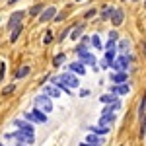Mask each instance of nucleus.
<instances>
[{
	"instance_id": "1",
	"label": "nucleus",
	"mask_w": 146,
	"mask_h": 146,
	"mask_svg": "<svg viewBox=\"0 0 146 146\" xmlns=\"http://www.w3.org/2000/svg\"><path fill=\"white\" fill-rule=\"evenodd\" d=\"M4 138H14V140H18V142H22V144H25V146H29V144H33V142H35V136L33 135H27V133H23V131L4 135Z\"/></svg>"
},
{
	"instance_id": "2",
	"label": "nucleus",
	"mask_w": 146,
	"mask_h": 146,
	"mask_svg": "<svg viewBox=\"0 0 146 146\" xmlns=\"http://www.w3.org/2000/svg\"><path fill=\"white\" fill-rule=\"evenodd\" d=\"M23 16H25V12H22V10L14 12V14L10 16V20H8V29H10V31H14V29H16L18 25H22Z\"/></svg>"
},
{
	"instance_id": "3",
	"label": "nucleus",
	"mask_w": 146,
	"mask_h": 146,
	"mask_svg": "<svg viewBox=\"0 0 146 146\" xmlns=\"http://www.w3.org/2000/svg\"><path fill=\"white\" fill-rule=\"evenodd\" d=\"M35 105H39V107H41L43 111H47V113L53 111V103H51V98H49V96H45V94L35 98Z\"/></svg>"
},
{
	"instance_id": "4",
	"label": "nucleus",
	"mask_w": 146,
	"mask_h": 146,
	"mask_svg": "<svg viewBox=\"0 0 146 146\" xmlns=\"http://www.w3.org/2000/svg\"><path fill=\"white\" fill-rule=\"evenodd\" d=\"M58 80L66 86V88H78V78H76V74H60Z\"/></svg>"
},
{
	"instance_id": "5",
	"label": "nucleus",
	"mask_w": 146,
	"mask_h": 146,
	"mask_svg": "<svg viewBox=\"0 0 146 146\" xmlns=\"http://www.w3.org/2000/svg\"><path fill=\"white\" fill-rule=\"evenodd\" d=\"M25 117H27L29 121H35V123H45V121H47V115H45L43 111H41L39 107H33V111H31V113H27Z\"/></svg>"
},
{
	"instance_id": "6",
	"label": "nucleus",
	"mask_w": 146,
	"mask_h": 146,
	"mask_svg": "<svg viewBox=\"0 0 146 146\" xmlns=\"http://www.w3.org/2000/svg\"><path fill=\"white\" fill-rule=\"evenodd\" d=\"M55 18H56V8H55V6H49V8H45V10L41 12L39 22L47 23V22H51V20H55Z\"/></svg>"
},
{
	"instance_id": "7",
	"label": "nucleus",
	"mask_w": 146,
	"mask_h": 146,
	"mask_svg": "<svg viewBox=\"0 0 146 146\" xmlns=\"http://www.w3.org/2000/svg\"><path fill=\"white\" fill-rule=\"evenodd\" d=\"M129 58L125 55H121V56H117V60H115V64H113V68L117 70V72H127V68H129Z\"/></svg>"
},
{
	"instance_id": "8",
	"label": "nucleus",
	"mask_w": 146,
	"mask_h": 146,
	"mask_svg": "<svg viewBox=\"0 0 146 146\" xmlns=\"http://www.w3.org/2000/svg\"><path fill=\"white\" fill-rule=\"evenodd\" d=\"M14 125H16V127H18V131H23V133H27V135H33V136H35L33 125L25 123V121H14Z\"/></svg>"
},
{
	"instance_id": "9",
	"label": "nucleus",
	"mask_w": 146,
	"mask_h": 146,
	"mask_svg": "<svg viewBox=\"0 0 146 146\" xmlns=\"http://www.w3.org/2000/svg\"><path fill=\"white\" fill-rule=\"evenodd\" d=\"M123 20H125V14H123V10H119V8H117V10L113 12V16H111V23L115 25V27H119V25L123 23Z\"/></svg>"
},
{
	"instance_id": "10",
	"label": "nucleus",
	"mask_w": 146,
	"mask_h": 146,
	"mask_svg": "<svg viewBox=\"0 0 146 146\" xmlns=\"http://www.w3.org/2000/svg\"><path fill=\"white\" fill-rule=\"evenodd\" d=\"M80 62H82V64H94V66H96V56L92 55V53H88V51H86V53H80Z\"/></svg>"
},
{
	"instance_id": "11",
	"label": "nucleus",
	"mask_w": 146,
	"mask_h": 146,
	"mask_svg": "<svg viewBox=\"0 0 146 146\" xmlns=\"http://www.w3.org/2000/svg\"><path fill=\"white\" fill-rule=\"evenodd\" d=\"M109 131H111V127H100V125L90 127V133H92V135H96V136H103V135H107Z\"/></svg>"
},
{
	"instance_id": "12",
	"label": "nucleus",
	"mask_w": 146,
	"mask_h": 146,
	"mask_svg": "<svg viewBox=\"0 0 146 146\" xmlns=\"http://www.w3.org/2000/svg\"><path fill=\"white\" fill-rule=\"evenodd\" d=\"M111 90H113V94L125 96V94H129V92H131V88H129V84H115Z\"/></svg>"
},
{
	"instance_id": "13",
	"label": "nucleus",
	"mask_w": 146,
	"mask_h": 146,
	"mask_svg": "<svg viewBox=\"0 0 146 146\" xmlns=\"http://www.w3.org/2000/svg\"><path fill=\"white\" fill-rule=\"evenodd\" d=\"M113 121H115V115L109 113V115H101V119L98 121V123H100V127H111Z\"/></svg>"
},
{
	"instance_id": "14",
	"label": "nucleus",
	"mask_w": 146,
	"mask_h": 146,
	"mask_svg": "<svg viewBox=\"0 0 146 146\" xmlns=\"http://www.w3.org/2000/svg\"><path fill=\"white\" fill-rule=\"evenodd\" d=\"M111 82L113 84H127V72H115V74H111Z\"/></svg>"
},
{
	"instance_id": "15",
	"label": "nucleus",
	"mask_w": 146,
	"mask_h": 146,
	"mask_svg": "<svg viewBox=\"0 0 146 146\" xmlns=\"http://www.w3.org/2000/svg\"><path fill=\"white\" fill-rule=\"evenodd\" d=\"M43 92H45V96H49V98H58L60 96V90L55 88V86H45Z\"/></svg>"
},
{
	"instance_id": "16",
	"label": "nucleus",
	"mask_w": 146,
	"mask_h": 146,
	"mask_svg": "<svg viewBox=\"0 0 146 146\" xmlns=\"http://www.w3.org/2000/svg\"><path fill=\"white\" fill-rule=\"evenodd\" d=\"M84 27H86V25H84V23H76V25H72V39H74V41H76V39H78L80 35H82V31H84Z\"/></svg>"
},
{
	"instance_id": "17",
	"label": "nucleus",
	"mask_w": 146,
	"mask_h": 146,
	"mask_svg": "<svg viewBox=\"0 0 146 146\" xmlns=\"http://www.w3.org/2000/svg\"><path fill=\"white\" fill-rule=\"evenodd\" d=\"M115 49H107V53H105V64L107 66H113L115 64Z\"/></svg>"
},
{
	"instance_id": "18",
	"label": "nucleus",
	"mask_w": 146,
	"mask_h": 146,
	"mask_svg": "<svg viewBox=\"0 0 146 146\" xmlns=\"http://www.w3.org/2000/svg\"><path fill=\"white\" fill-rule=\"evenodd\" d=\"M70 70H72L74 74H80V76L86 74V66H84L82 62H72V64H70Z\"/></svg>"
},
{
	"instance_id": "19",
	"label": "nucleus",
	"mask_w": 146,
	"mask_h": 146,
	"mask_svg": "<svg viewBox=\"0 0 146 146\" xmlns=\"http://www.w3.org/2000/svg\"><path fill=\"white\" fill-rule=\"evenodd\" d=\"M86 142H90V144H94V146H103V140H101L100 136H96V135H88L86 136Z\"/></svg>"
},
{
	"instance_id": "20",
	"label": "nucleus",
	"mask_w": 146,
	"mask_h": 146,
	"mask_svg": "<svg viewBox=\"0 0 146 146\" xmlns=\"http://www.w3.org/2000/svg\"><path fill=\"white\" fill-rule=\"evenodd\" d=\"M31 72V68L29 66H22L20 70H16V80H22V78H25L27 74Z\"/></svg>"
},
{
	"instance_id": "21",
	"label": "nucleus",
	"mask_w": 146,
	"mask_h": 146,
	"mask_svg": "<svg viewBox=\"0 0 146 146\" xmlns=\"http://www.w3.org/2000/svg\"><path fill=\"white\" fill-rule=\"evenodd\" d=\"M43 10H45L43 4H35V6L29 8V16H41V12H43Z\"/></svg>"
},
{
	"instance_id": "22",
	"label": "nucleus",
	"mask_w": 146,
	"mask_h": 146,
	"mask_svg": "<svg viewBox=\"0 0 146 146\" xmlns=\"http://www.w3.org/2000/svg\"><path fill=\"white\" fill-rule=\"evenodd\" d=\"M22 29H23V25H18V27L12 31V35H10V43H16V41H18V37L22 35Z\"/></svg>"
},
{
	"instance_id": "23",
	"label": "nucleus",
	"mask_w": 146,
	"mask_h": 146,
	"mask_svg": "<svg viewBox=\"0 0 146 146\" xmlns=\"http://www.w3.org/2000/svg\"><path fill=\"white\" fill-rule=\"evenodd\" d=\"M113 12H115V8H109V6H105V8H103V12H101V18H103V20H111Z\"/></svg>"
},
{
	"instance_id": "24",
	"label": "nucleus",
	"mask_w": 146,
	"mask_h": 146,
	"mask_svg": "<svg viewBox=\"0 0 146 146\" xmlns=\"http://www.w3.org/2000/svg\"><path fill=\"white\" fill-rule=\"evenodd\" d=\"M100 100H101V103H115V101H117L113 94H105V96H101Z\"/></svg>"
},
{
	"instance_id": "25",
	"label": "nucleus",
	"mask_w": 146,
	"mask_h": 146,
	"mask_svg": "<svg viewBox=\"0 0 146 146\" xmlns=\"http://www.w3.org/2000/svg\"><path fill=\"white\" fill-rule=\"evenodd\" d=\"M138 115H140V119L146 115V94L144 98H142V101H140V107H138Z\"/></svg>"
},
{
	"instance_id": "26",
	"label": "nucleus",
	"mask_w": 146,
	"mask_h": 146,
	"mask_svg": "<svg viewBox=\"0 0 146 146\" xmlns=\"http://www.w3.org/2000/svg\"><path fill=\"white\" fill-rule=\"evenodd\" d=\"M119 51H121V53H127V51H129V41H127V39H123V41H119Z\"/></svg>"
},
{
	"instance_id": "27",
	"label": "nucleus",
	"mask_w": 146,
	"mask_h": 146,
	"mask_svg": "<svg viewBox=\"0 0 146 146\" xmlns=\"http://www.w3.org/2000/svg\"><path fill=\"white\" fill-rule=\"evenodd\" d=\"M64 58H66V56L62 55V53H60V55H56V56H55V60H53V64H55V66H60V64L64 62Z\"/></svg>"
},
{
	"instance_id": "28",
	"label": "nucleus",
	"mask_w": 146,
	"mask_h": 146,
	"mask_svg": "<svg viewBox=\"0 0 146 146\" xmlns=\"http://www.w3.org/2000/svg\"><path fill=\"white\" fill-rule=\"evenodd\" d=\"M90 41H92L90 45H94L96 49H100V47H101V41H100V37H98V35H92V39H90Z\"/></svg>"
},
{
	"instance_id": "29",
	"label": "nucleus",
	"mask_w": 146,
	"mask_h": 146,
	"mask_svg": "<svg viewBox=\"0 0 146 146\" xmlns=\"http://www.w3.org/2000/svg\"><path fill=\"white\" fill-rule=\"evenodd\" d=\"M140 121H142V125H140V136H146V115Z\"/></svg>"
},
{
	"instance_id": "30",
	"label": "nucleus",
	"mask_w": 146,
	"mask_h": 146,
	"mask_svg": "<svg viewBox=\"0 0 146 146\" xmlns=\"http://www.w3.org/2000/svg\"><path fill=\"white\" fill-rule=\"evenodd\" d=\"M43 43H45V45L53 43V33H51V31H47V33H45V37H43Z\"/></svg>"
},
{
	"instance_id": "31",
	"label": "nucleus",
	"mask_w": 146,
	"mask_h": 146,
	"mask_svg": "<svg viewBox=\"0 0 146 146\" xmlns=\"http://www.w3.org/2000/svg\"><path fill=\"white\" fill-rule=\"evenodd\" d=\"M72 33V27H66V29H64V31H62V35H60V41H62V43H64V39H66L68 35Z\"/></svg>"
},
{
	"instance_id": "32",
	"label": "nucleus",
	"mask_w": 146,
	"mask_h": 146,
	"mask_svg": "<svg viewBox=\"0 0 146 146\" xmlns=\"http://www.w3.org/2000/svg\"><path fill=\"white\" fill-rule=\"evenodd\" d=\"M4 76H6V64H4V62H0V82H2Z\"/></svg>"
},
{
	"instance_id": "33",
	"label": "nucleus",
	"mask_w": 146,
	"mask_h": 146,
	"mask_svg": "<svg viewBox=\"0 0 146 146\" xmlns=\"http://www.w3.org/2000/svg\"><path fill=\"white\" fill-rule=\"evenodd\" d=\"M117 37H119V35H117V31H109V41H113V43H115V41H117Z\"/></svg>"
},
{
	"instance_id": "34",
	"label": "nucleus",
	"mask_w": 146,
	"mask_h": 146,
	"mask_svg": "<svg viewBox=\"0 0 146 146\" xmlns=\"http://www.w3.org/2000/svg\"><path fill=\"white\" fill-rule=\"evenodd\" d=\"M64 18H66V12H64V14H56L55 22H60V20H64Z\"/></svg>"
},
{
	"instance_id": "35",
	"label": "nucleus",
	"mask_w": 146,
	"mask_h": 146,
	"mask_svg": "<svg viewBox=\"0 0 146 146\" xmlns=\"http://www.w3.org/2000/svg\"><path fill=\"white\" fill-rule=\"evenodd\" d=\"M92 16H96V10H88L86 12V18H92Z\"/></svg>"
},
{
	"instance_id": "36",
	"label": "nucleus",
	"mask_w": 146,
	"mask_h": 146,
	"mask_svg": "<svg viewBox=\"0 0 146 146\" xmlns=\"http://www.w3.org/2000/svg\"><path fill=\"white\" fill-rule=\"evenodd\" d=\"M14 92V86H8V88H4V94H12Z\"/></svg>"
},
{
	"instance_id": "37",
	"label": "nucleus",
	"mask_w": 146,
	"mask_h": 146,
	"mask_svg": "<svg viewBox=\"0 0 146 146\" xmlns=\"http://www.w3.org/2000/svg\"><path fill=\"white\" fill-rule=\"evenodd\" d=\"M80 146H94V144H90V142H82Z\"/></svg>"
},
{
	"instance_id": "38",
	"label": "nucleus",
	"mask_w": 146,
	"mask_h": 146,
	"mask_svg": "<svg viewBox=\"0 0 146 146\" xmlns=\"http://www.w3.org/2000/svg\"><path fill=\"white\" fill-rule=\"evenodd\" d=\"M16 2H18V0H8V4H16Z\"/></svg>"
},
{
	"instance_id": "39",
	"label": "nucleus",
	"mask_w": 146,
	"mask_h": 146,
	"mask_svg": "<svg viewBox=\"0 0 146 146\" xmlns=\"http://www.w3.org/2000/svg\"><path fill=\"white\" fill-rule=\"evenodd\" d=\"M144 8H146V0H144Z\"/></svg>"
},
{
	"instance_id": "40",
	"label": "nucleus",
	"mask_w": 146,
	"mask_h": 146,
	"mask_svg": "<svg viewBox=\"0 0 146 146\" xmlns=\"http://www.w3.org/2000/svg\"><path fill=\"white\" fill-rule=\"evenodd\" d=\"M78 2H82V0H78Z\"/></svg>"
},
{
	"instance_id": "41",
	"label": "nucleus",
	"mask_w": 146,
	"mask_h": 146,
	"mask_svg": "<svg viewBox=\"0 0 146 146\" xmlns=\"http://www.w3.org/2000/svg\"><path fill=\"white\" fill-rule=\"evenodd\" d=\"M144 49H146V45H144Z\"/></svg>"
}]
</instances>
